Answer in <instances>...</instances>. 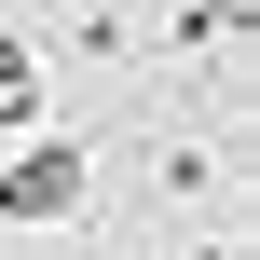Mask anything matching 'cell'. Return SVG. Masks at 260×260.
<instances>
[{
    "label": "cell",
    "instance_id": "obj_1",
    "mask_svg": "<svg viewBox=\"0 0 260 260\" xmlns=\"http://www.w3.org/2000/svg\"><path fill=\"white\" fill-rule=\"evenodd\" d=\"M82 192H96L82 151H14V165H0V219H14V233H27V219H69Z\"/></svg>",
    "mask_w": 260,
    "mask_h": 260
},
{
    "label": "cell",
    "instance_id": "obj_2",
    "mask_svg": "<svg viewBox=\"0 0 260 260\" xmlns=\"http://www.w3.org/2000/svg\"><path fill=\"white\" fill-rule=\"evenodd\" d=\"M0 123H41V55L0 27Z\"/></svg>",
    "mask_w": 260,
    "mask_h": 260
},
{
    "label": "cell",
    "instance_id": "obj_3",
    "mask_svg": "<svg viewBox=\"0 0 260 260\" xmlns=\"http://www.w3.org/2000/svg\"><path fill=\"white\" fill-rule=\"evenodd\" d=\"M233 27H260V0H192L178 14V41H233Z\"/></svg>",
    "mask_w": 260,
    "mask_h": 260
},
{
    "label": "cell",
    "instance_id": "obj_4",
    "mask_svg": "<svg viewBox=\"0 0 260 260\" xmlns=\"http://www.w3.org/2000/svg\"><path fill=\"white\" fill-rule=\"evenodd\" d=\"M192 260H233V247H192Z\"/></svg>",
    "mask_w": 260,
    "mask_h": 260
}]
</instances>
